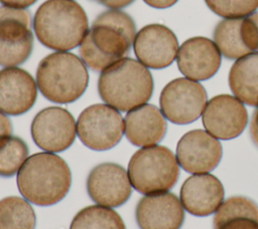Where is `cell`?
Segmentation results:
<instances>
[{
	"label": "cell",
	"instance_id": "29",
	"mask_svg": "<svg viewBox=\"0 0 258 229\" xmlns=\"http://www.w3.org/2000/svg\"><path fill=\"white\" fill-rule=\"evenodd\" d=\"M249 132H250V137L253 144L258 148V106L252 114Z\"/></svg>",
	"mask_w": 258,
	"mask_h": 229
},
{
	"label": "cell",
	"instance_id": "20",
	"mask_svg": "<svg viewBox=\"0 0 258 229\" xmlns=\"http://www.w3.org/2000/svg\"><path fill=\"white\" fill-rule=\"evenodd\" d=\"M214 229H258V205L243 196L228 198L216 211Z\"/></svg>",
	"mask_w": 258,
	"mask_h": 229
},
{
	"label": "cell",
	"instance_id": "31",
	"mask_svg": "<svg viewBox=\"0 0 258 229\" xmlns=\"http://www.w3.org/2000/svg\"><path fill=\"white\" fill-rule=\"evenodd\" d=\"M37 0H0V2L3 5L10 6V7H16V8H27L34 4Z\"/></svg>",
	"mask_w": 258,
	"mask_h": 229
},
{
	"label": "cell",
	"instance_id": "26",
	"mask_svg": "<svg viewBox=\"0 0 258 229\" xmlns=\"http://www.w3.org/2000/svg\"><path fill=\"white\" fill-rule=\"evenodd\" d=\"M208 7L224 18H244L258 8V0H205Z\"/></svg>",
	"mask_w": 258,
	"mask_h": 229
},
{
	"label": "cell",
	"instance_id": "32",
	"mask_svg": "<svg viewBox=\"0 0 258 229\" xmlns=\"http://www.w3.org/2000/svg\"><path fill=\"white\" fill-rule=\"evenodd\" d=\"M147 5L157 9H164L171 7L174 5L178 0H143Z\"/></svg>",
	"mask_w": 258,
	"mask_h": 229
},
{
	"label": "cell",
	"instance_id": "16",
	"mask_svg": "<svg viewBox=\"0 0 258 229\" xmlns=\"http://www.w3.org/2000/svg\"><path fill=\"white\" fill-rule=\"evenodd\" d=\"M221 60L216 43L201 36L185 40L176 57L179 71L192 80H207L214 76L220 68Z\"/></svg>",
	"mask_w": 258,
	"mask_h": 229
},
{
	"label": "cell",
	"instance_id": "30",
	"mask_svg": "<svg viewBox=\"0 0 258 229\" xmlns=\"http://www.w3.org/2000/svg\"><path fill=\"white\" fill-rule=\"evenodd\" d=\"M106 7L112 8V9H120V8H124L128 5H130L131 3H133L134 0H94Z\"/></svg>",
	"mask_w": 258,
	"mask_h": 229
},
{
	"label": "cell",
	"instance_id": "2",
	"mask_svg": "<svg viewBox=\"0 0 258 229\" xmlns=\"http://www.w3.org/2000/svg\"><path fill=\"white\" fill-rule=\"evenodd\" d=\"M17 187L24 199L37 206H52L69 193L72 173L68 163L54 153L31 155L17 173Z\"/></svg>",
	"mask_w": 258,
	"mask_h": 229
},
{
	"label": "cell",
	"instance_id": "24",
	"mask_svg": "<svg viewBox=\"0 0 258 229\" xmlns=\"http://www.w3.org/2000/svg\"><path fill=\"white\" fill-rule=\"evenodd\" d=\"M70 229H126V226L121 216L112 208L91 205L75 215Z\"/></svg>",
	"mask_w": 258,
	"mask_h": 229
},
{
	"label": "cell",
	"instance_id": "4",
	"mask_svg": "<svg viewBox=\"0 0 258 229\" xmlns=\"http://www.w3.org/2000/svg\"><path fill=\"white\" fill-rule=\"evenodd\" d=\"M153 78L139 60L124 57L102 70L98 80L101 98L120 111L146 103L153 92Z\"/></svg>",
	"mask_w": 258,
	"mask_h": 229
},
{
	"label": "cell",
	"instance_id": "25",
	"mask_svg": "<svg viewBox=\"0 0 258 229\" xmlns=\"http://www.w3.org/2000/svg\"><path fill=\"white\" fill-rule=\"evenodd\" d=\"M28 158L26 143L15 136L0 139V176L11 177L18 173Z\"/></svg>",
	"mask_w": 258,
	"mask_h": 229
},
{
	"label": "cell",
	"instance_id": "19",
	"mask_svg": "<svg viewBox=\"0 0 258 229\" xmlns=\"http://www.w3.org/2000/svg\"><path fill=\"white\" fill-rule=\"evenodd\" d=\"M167 124L161 110L153 104L144 103L129 111L124 120L127 140L137 147L158 144L165 136Z\"/></svg>",
	"mask_w": 258,
	"mask_h": 229
},
{
	"label": "cell",
	"instance_id": "28",
	"mask_svg": "<svg viewBox=\"0 0 258 229\" xmlns=\"http://www.w3.org/2000/svg\"><path fill=\"white\" fill-rule=\"evenodd\" d=\"M12 133V125L6 113L0 110V139L10 136Z\"/></svg>",
	"mask_w": 258,
	"mask_h": 229
},
{
	"label": "cell",
	"instance_id": "6",
	"mask_svg": "<svg viewBox=\"0 0 258 229\" xmlns=\"http://www.w3.org/2000/svg\"><path fill=\"white\" fill-rule=\"evenodd\" d=\"M127 173L133 188L149 195L173 188L179 177V165L168 148L154 145L143 147L132 155Z\"/></svg>",
	"mask_w": 258,
	"mask_h": 229
},
{
	"label": "cell",
	"instance_id": "17",
	"mask_svg": "<svg viewBox=\"0 0 258 229\" xmlns=\"http://www.w3.org/2000/svg\"><path fill=\"white\" fill-rule=\"evenodd\" d=\"M37 83L28 71L19 67L0 70V110L9 116L28 111L37 98Z\"/></svg>",
	"mask_w": 258,
	"mask_h": 229
},
{
	"label": "cell",
	"instance_id": "11",
	"mask_svg": "<svg viewBox=\"0 0 258 229\" xmlns=\"http://www.w3.org/2000/svg\"><path fill=\"white\" fill-rule=\"evenodd\" d=\"M202 120L209 134L219 140H231L245 130L248 112L236 96L219 94L208 101Z\"/></svg>",
	"mask_w": 258,
	"mask_h": 229
},
{
	"label": "cell",
	"instance_id": "10",
	"mask_svg": "<svg viewBox=\"0 0 258 229\" xmlns=\"http://www.w3.org/2000/svg\"><path fill=\"white\" fill-rule=\"evenodd\" d=\"M31 137L38 148L58 153L69 149L77 135L73 114L59 106H48L36 113L31 123Z\"/></svg>",
	"mask_w": 258,
	"mask_h": 229
},
{
	"label": "cell",
	"instance_id": "18",
	"mask_svg": "<svg viewBox=\"0 0 258 229\" xmlns=\"http://www.w3.org/2000/svg\"><path fill=\"white\" fill-rule=\"evenodd\" d=\"M224 187L212 174H196L187 178L180 189L183 208L195 216H209L215 213L224 200Z\"/></svg>",
	"mask_w": 258,
	"mask_h": 229
},
{
	"label": "cell",
	"instance_id": "1",
	"mask_svg": "<svg viewBox=\"0 0 258 229\" xmlns=\"http://www.w3.org/2000/svg\"><path fill=\"white\" fill-rule=\"evenodd\" d=\"M136 27L127 13L112 9L97 16L80 45L83 61L95 71H102L126 57L134 42Z\"/></svg>",
	"mask_w": 258,
	"mask_h": 229
},
{
	"label": "cell",
	"instance_id": "23",
	"mask_svg": "<svg viewBox=\"0 0 258 229\" xmlns=\"http://www.w3.org/2000/svg\"><path fill=\"white\" fill-rule=\"evenodd\" d=\"M35 212L26 199L9 196L0 200V229H35Z\"/></svg>",
	"mask_w": 258,
	"mask_h": 229
},
{
	"label": "cell",
	"instance_id": "7",
	"mask_svg": "<svg viewBox=\"0 0 258 229\" xmlns=\"http://www.w3.org/2000/svg\"><path fill=\"white\" fill-rule=\"evenodd\" d=\"M124 134V120L115 107L107 103H96L86 107L77 121L80 141L94 151L114 148Z\"/></svg>",
	"mask_w": 258,
	"mask_h": 229
},
{
	"label": "cell",
	"instance_id": "8",
	"mask_svg": "<svg viewBox=\"0 0 258 229\" xmlns=\"http://www.w3.org/2000/svg\"><path fill=\"white\" fill-rule=\"evenodd\" d=\"M30 13L23 8L0 7V65L13 67L26 61L33 48Z\"/></svg>",
	"mask_w": 258,
	"mask_h": 229
},
{
	"label": "cell",
	"instance_id": "21",
	"mask_svg": "<svg viewBox=\"0 0 258 229\" xmlns=\"http://www.w3.org/2000/svg\"><path fill=\"white\" fill-rule=\"evenodd\" d=\"M229 85L243 103L258 106V51L234 62L229 72Z\"/></svg>",
	"mask_w": 258,
	"mask_h": 229
},
{
	"label": "cell",
	"instance_id": "9",
	"mask_svg": "<svg viewBox=\"0 0 258 229\" xmlns=\"http://www.w3.org/2000/svg\"><path fill=\"white\" fill-rule=\"evenodd\" d=\"M207 91L196 80L179 77L169 81L159 97L160 110L164 118L176 125L197 121L207 104Z\"/></svg>",
	"mask_w": 258,
	"mask_h": 229
},
{
	"label": "cell",
	"instance_id": "3",
	"mask_svg": "<svg viewBox=\"0 0 258 229\" xmlns=\"http://www.w3.org/2000/svg\"><path fill=\"white\" fill-rule=\"evenodd\" d=\"M88 17L74 0H46L35 12L33 29L37 39L57 51L81 45L88 29Z\"/></svg>",
	"mask_w": 258,
	"mask_h": 229
},
{
	"label": "cell",
	"instance_id": "14",
	"mask_svg": "<svg viewBox=\"0 0 258 229\" xmlns=\"http://www.w3.org/2000/svg\"><path fill=\"white\" fill-rule=\"evenodd\" d=\"M133 49L138 60L146 67L161 69L176 57L178 41L171 29L162 24H149L135 36Z\"/></svg>",
	"mask_w": 258,
	"mask_h": 229
},
{
	"label": "cell",
	"instance_id": "5",
	"mask_svg": "<svg viewBox=\"0 0 258 229\" xmlns=\"http://www.w3.org/2000/svg\"><path fill=\"white\" fill-rule=\"evenodd\" d=\"M36 83L42 95L55 103H71L87 89L89 73L86 63L71 52L56 51L41 59Z\"/></svg>",
	"mask_w": 258,
	"mask_h": 229
},
{
	"label": "cell",
	"instance_id": "12",
	"mask_svg": "<svg viewBox=\"0 0 258 229\" xmlns=\"http://www.w3.org/2000/svg\"><path fill=\"white\" fill-rule=\"evenodd\" d=\"M86 187L95 203L110 208L125 204L132 192L127 171L115 163H102L94 167L89 173Z\"/></svg>",
	"mask_w": 258,
	"mask_h": 229
},
{
	"label": "cell",
	"instance_id": "15",
	"mask_svg": "<svg viewBox=\"0 0 258 229\" xmlns=\"http://www.w3.org/2000/svg\"><path fill=\"white\" fill-rule=\"evenodd\" d=\"M135 218L140 229H180L184 221V210L174 194L155 193L139 200Z\"/></svg>",
	"mask_w": 258,
	"mask_h": 229
},
{
	"label": "cell",
	"instance_id": "22",
	"mask_svg": "<svg viewBox=\"0 0 258 229\" xmlns=\"http://www.w3.org/2000/svg\"><path fill=\"white\" fill-rule=\"evenodd\" d=\"M242 19L243 18H225L215 27V43L220 52L228 59H239L251 53L242 38Z\"/></svg>",
	"mask_w": 258,
	"mask_h": 229
},
{
	"label": "cell",
	"instance_id": "13",
	"mask_svg": "<svg viewBox=\"0 0 258 229\" xmlns=\"http://www.w3.org/2000/svg\"><path fill=\"white\" fill-rule=\"evenodd\" d=\"M223 148L217 138L204 130L184 134L176 146L178 165L187 173L203 174L213 171L220 163Z\"/></svg>",
	"mask_w": 258,
	"mask_h": 229
},
{
	"label": "cell",
	"instance_id": "27",
	"mask_svg": "<svg viewBox=\"0 0 258 229\" xmlns=\"http://www.w3.org/2000/svg\"><path fill=\"white\" fill-rule=\"evenodd\" d=\"M241 33L249 50L251 52L258 51V12H253L242 19Z\"/></svg>",
	"mask_w": 258,
	"mask_h": 229
}]
</instances>
